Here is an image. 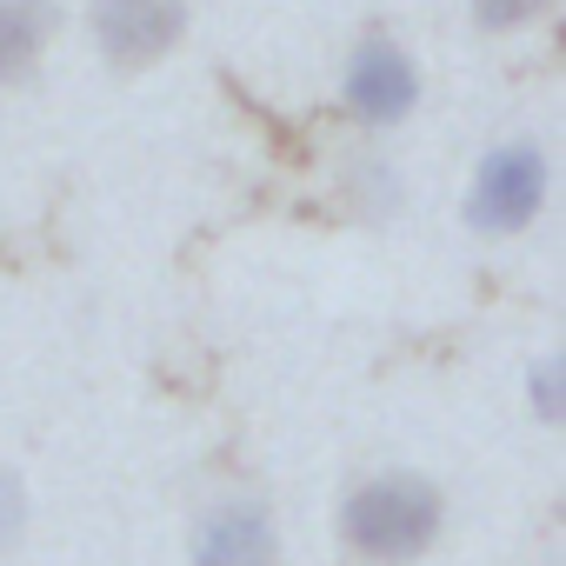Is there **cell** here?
<instances>
[{
  "label": "cell",
  "instance_id": "5",
  "mask_svg": "<svg viewBox=\"0 0 566 566\" xmlns=\"http://www.w3.org/2000/svg\"><path fill=\"white\" fill-rule=\"evenodd\" d=\"M87 21H94V48L107 54V67L140 74L180 48L187 0H94Z\"/></svg>",
  "mask_w": 566,
  "mask_h": 566
},
{
  "label": "cell",
  "instance_id": "1",
  "mask_svg": "<svg viewBox=\"0 0 566 566\" xmlns=\"http://www.w3.org/2000/svg\"><path fill=\"white\" fill-rule=\"evenodd\" d=\"M334 533L354 566H420L447 539V493L420 467H374L340 493Z\"/></svg>",
  "mask_w": 566,
  "mask_h": 566
},
{
  "label": "cell",
  "instance_id": "3",
  "mask_svg": "<svg viewBox=\"0 0 566 566\" xmlns=\"http://www.w3.org/2000/svg\"><path fill=\"white\" fill-rule=\"evenodd\" d=\"M340 107L367 134H394L420 107V67L394 34H360L340 61Z\"/></svg>",
  "mask_w": 566,
  "mask_h": 566
},
{
  "label": "cell",
  "instance_id": "10",
  "mask_svg": "<svg viewBox=\"0 0 566 566\" xmlns=\"http://www.w3.org/2000/svg\"><path fill=\"white\" fill-rule=\"evenodd\" d=\"M546 14V0H473V21L480 34H520L526 21Z\"/></svg>",
  "mask_w": 566,
  "mask_h": 566
},
{
  "label": "cell",
  "instance_id": "7",
  "mask_svg": "<svg viewBox=\"0 0 566 566\" xmlns=\"http://www.w3.org/2000/svg\"><path fill=\"white\" fill-rule=\"evenodd\" d=\"M400 167L387 160V154H354V167H347V200H354V213H367V220H387L394 207H400Z\"/></svg>",
  "mask_w": 566,
  "mask_h": 566
},
{
  "label": "cell",
  "instance_id": "8",
  "mask_svg": "<svg viewBox=\"0 0 566 566\" xmlns=\"http://www.w3.org/2000/svg\"><path fill=\"white\" fill-rule=\"evenodd\" d=\"M28 533H34V486L21 467L0 460V553H14Z\"/></svg>",
  "mask_w": 566,
  "mask_h": 566
},
{
  "label": "cell",
  "instance_id": "6",
  "mask_svg": "<svg viewBox=\"0 0 566 566\" xmlns=\"http://www.w3.org/2000/svg\"><path fill=\"white\" fill-rule=\"evenodd\" d=\"M54 41V0H0V87H21Z\"/></svg>",
  "mask_w": 566,
  "mask_h": 566
},
{
  "label": "cell",
  "instance_id": "9",
  "mask_svg": "<svg viewBox=\"0 0 566 566\" xmlns=\"http://www.w3.org/2000/svg\"><path fill=\"white\" fill-rule=\"evenodd\" d=\"M526 407L539 427H559V413H566V360L559 354H539L526 367Z\"/></svg>",
  "mask_w": 566,
  "mask_h": 566
},
{
  "label": "cell",
  "instance_id": "2",
  "mask_svg": "<svg viewBox=\"0 0 566 566\" xmlns=\"http://www.w3.org/2000/svg\"><path fill=\"white\" fill-rule=\"evenodd\" d=\"M546 193H553L546 147L533 134H513V140H500V147H486L473 160V180H467L460 213H467V227L480 240H513V233H526L546 213Z\"/></svg>",
  "mask_w": 566,
  "mask_h": 566
},
{
  "label": "cell",
  "instance_id": "4",
  "mask_svg": "<svg viewBox=\"0 0 566 566\" xmlns=\"http://www.w3.org/2000/svg\"><path fill=\"white\" fill-rule=\"evenodd\" d=\"M287 539L260 493H220L187 526V566H280Z\"/></svg>",
  "mask_w": 566,
  "mask_h": 566
}]
</instances>
